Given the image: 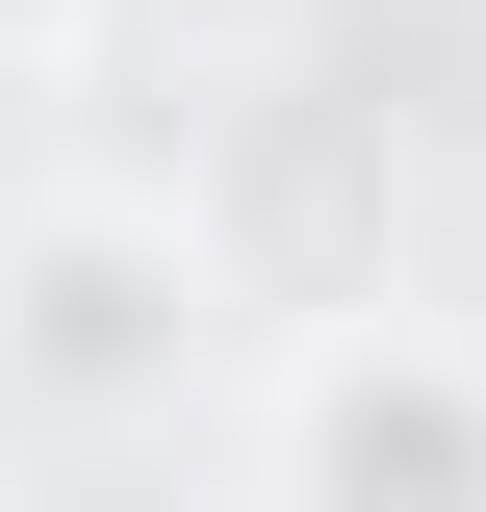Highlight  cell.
<instances>
[{
	"label": "cell",
	"mask_w": 486,
	"mask_h": 512,
	"mask_svg": "<svg viewBox=\"0 0 486 512\" xmlns=\"http://www.w3.org/2000/svg\"><path fill=\"white\" fill-rule=\"evenodd\" d=\"M180 359H205V256L154 205H26L0 231V384L26 410H154Z\"/></svg>",
	"instance_id": "obj_1"
},
{
	"label": "cell",
	"mask_w": 486,
	"mask_h": 512,
	"mask_svg": "<svg viewBox=\"0 0 486 512\" xmlns=\"http://www.w3.org/2000/svg\"><path fill=\"white\" fill-rule=\"evenodd\" d=\"M282 461H307L333 512H384V487H410V512H486V384H461V359H384V333H359V359H307Z\"/></svg>",
	"instance_id": "obj_2"
},
{
	"label": "cell",
	"mask_w": 486,
	"mask_h": 512,
	"mask_svg": "<svg viewBox=\"0 0 486 512\" xmlns=\"http://www.w3.org/2000/svg\"><path fill=\"white\" fill-rule=\"evenodd\" d=\"M52 26H77V0H0V52H52Z\"/></svg>",
	"instance_id": "obj_3"
}]
</instances>
